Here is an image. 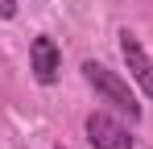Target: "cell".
I'll return each mask as SVG.
<instances>
[{
    "instance_id": "1",
    "label": "cell",
    "mask_w": 153,
    "mask_h": 149,
    "mask_svg": "<svg viewBox=\"0 0 153 149\" xmlns=\"http://www.w3.org/2000/svg\"><path fill=\"white\" fill-rule=\"evenodd\" d=\"M83 79H87L108 104H116L120 112H128V120H141V104H137V95L128 91V83L116 71H108L103 62H83Z\"/></svg>"
},
{
    "instance_id": "2",
    "label": "cell",
    "mask_w": 153,
    "mask_h": 149,
    "mask_svg": "<svg viewBox=\"0 0 153 149\" xmlns=\"http://www.w3.org/2000/svg\"><path fill=\"white\" fill-rule=\"evenodd\" d=\"M87 141L95 149H132V137L120 120H112L108 112H91L87 116Z\"/></svg>"
},
{
    "instance_id": "3",
    "label": "cell",
    "mask_w": 153,
    "mask_h": 149,
    "mask_svg": "<svg viewBox=\"0 0 153 149\" xmlns=\"http://www.w3.org/2000/svg\"><path fill=\"white\" fill-rule=\"evenodd\" d=\"M120 50H124V62H128V71H132V79L141 83V91L153 99V62H149V54H145V46H141V37L137 33H120Z\"/></svg>"
},
{
    "instance_id": "4",
    "label": "cell",
    "mask_w": 153,
    "mask_h": 149,
    "mask_svg": "<svg viewBox=\"0 0 153 149\" xmlns=\"http://www.w3.org/2000/svg\"><path fill=\"white\" fill-rule=\"evenodd\" d=\"M29 62H33L37 83H54V79H58V71H62L58 46H54L50 37H33V46H29Z\"/></svg>"
},
{
    "instance_id": "5",
    "label": "cell",
    "mask_w": 153,
    "mask_h": 149,
    "mask_svg": "<svg viewBox=\"0 0 153 149\" xmlns=\"http://www.w3.org/2000/svg\"><path fill=\"white\" fill-rule=\"evenodd\" d=\"M17 13V0H0V17H13Z\"/></svg>"
}]
</instances>
